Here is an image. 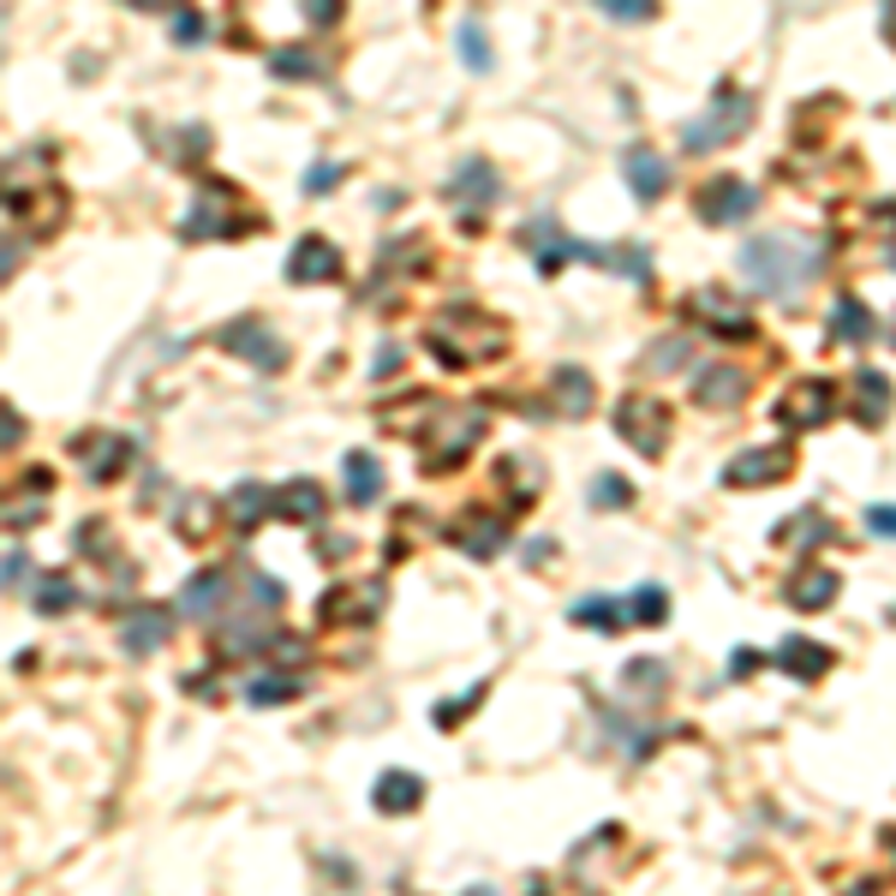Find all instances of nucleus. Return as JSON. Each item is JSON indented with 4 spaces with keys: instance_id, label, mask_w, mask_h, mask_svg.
<instances>
[{
    "instance_id": "nucleus-2",
    "label": "nucleus",
    "mask_w": 896,
    "mask_h": 896,
    "mask_svg": "<svg viewBox=\"0 0 896 896\" xmlns=\"http://www.w3.org/2000/svg\"><path fill=\"white\" fill-rule=\"evenodd\" d=\"M747 120H753V102L736 97V90H724V97H717L712 108H705L699 120H687V126H682V144H687V149L724 144V138H736V132L747 126Z\"/></svg>"
},
{
    "instance_id": "nucleus-13",
    "label": "nucleus",
    "mask_w": 896,
    "mask_h": 896,
    "mask_svg": "<svg viewBox=\"0 0 896 896\" xmlns=\"http://www.w3.org/2000/svg\"><path fill=\"white\" fill-rule=\"evenodd\" d=\"M377 496H383V467H377V455H347V502L371 508Z\"/></svg>"
},
{
    "instance_id": "nucleus-15",
    "label": "nucleus",
    "mask_w": 896,
    "mask_h": 896,
    "mask_svg": "<svg viewBox=\"0 0 896 896\" xmlns=\"http://www.w3.org/2000/svg\"><path fill=\"white\" fill-rule=\"evenodd\" d=\"M831 597H837V574H831V568H807V574H795V586H789L795 609H825Z\"/></svg>"
},
{
    "instance_id": "nucleus-10",
    "label": "nucleus",
    "mask_w": 896,
    "mask_h": 896,
    "mask_svg": "<svg viewBox=\"0 0 896 896\" xmlns=\"http://www.w3.org/2000/svg\"><path fill=\"white\" fill-rule=\"evenodd\" d=\"M777 663H783L789 675H800V682H819V675L831 670V651L813 646V640H783V646H777Z\"/></svg>"
},
{
    "instance_id": "nucleus-29",
    "label": "nucleus",
    "mask_w": 896,
    "mask_h": 896,
    "mask_svg": "<svg viewBox=\"0 0 896 896\" xmlns=\"http://www.w3.org/2000/svg\"><path fill=\"white\" fill-rule=\"evenodd\" d=\"M257 508H264V491H257V484H246V491L234 496V520H239V526H251V520H257Z\"/></svg>"
},
{
    "instance_id": "nucleus-32",
    "label": "nucleus",
    "mask_w": 896,
    "mask_h": 896,
    "mask_svg": "<svg viewBox=\"0 0 896 896\" xmlns=\"http://www.w3.org/2000/svg\"><path fill=\"white\" fill-rule=\"evenodd\" d=\"M293 694V682H251V699L257 705H276V699H288Z\"/></svg>"
},
{
    "instance_id": "nucleus-28",
    "label": "nucleus",
    "mask_w": 896,
    "mask_h": 896,
    "mask_svg": "<svg viewBox=\"0 0 896 896\" xmlns=\"http://www.w3.org/2000/svg\"><path fill=\"white\" fill-rule=\"evenodd\" d=\"M592 502L597 508H621V502H628V484H621L616 472H604V479L592 484Z\"/></svg>"
},
{
    "instance_id": "nucleus-23",
    "label": "nucleus",
    "mask_w": 896,
    "mask_h": 896,
    "mask_svg": "<svg viewBox=\"0 0 896 896\" xmlns=\"http://www.w3.org/2000/svg\"><path fill=\"white\" fill-rule=\"evenodd\" d=\"M777 533H783V545H825V538H831V520H825L819 508H807V514H795V520H783Z\"/></svg>"
},
{
    "instance_id": "nucleus-6",
    "label": "nucleus",
    "mask_w": 896,
    "mask_h": 896,
    "mask_svg": "<svg viewBox=\"0 0 896 896\" xmlns=\"http://www.w3.org/2000/svg\"><path fill=\"white\" fill-rule=\"evenodd\" d=\"M753 203H759L753 186L736 180V173H724V180H712V186L699 192V215H705L712 227H729V222H741V215H753Z\"/></svg>"
},
{
    "instance_id": "nucleus-20",
    "label": "nucleus",
    "mask_w": 896,
    "mask_h": 896,
    "mask_svg": "<svg viewBox=\"0 0 896 896\" xmlns=\"http://www.w3.org/2000/svg\"><path fill=\"white\" fill-rule=\"evenodd\" d=\"M222 592H227V580H222V574H198L192 586L180 592V609H186V616H210V609L222 604Z\"/></svg>"
},
{
    "instance_id": "nucleus-7",
    "label": "nucleus",
    "mask_w": 896,
    "mask_h": 896,
    "mask_svg": "<svg viewBox=\"0 0 896 896\" xmlns=\"http://www.w3.org/2000/svg\"><path fill=\"white\" fill-rule=\"evenodd\" d=\"M288 276L293 281H335L341 276V251L329 239H299V251L288 257Z\"/></svg>"
},
{
    "instance_id": "nucleus-1",
    "label": "nucleus",
    "mask_w": 896,
    "mask_h": 896,
    "mask_svg": "<svg viewBox=\"0 0 896 896\" xmlns=\"http://www.w3.org/2000/svg\"><path fill=\"white\" fill-rule=\"evenodd\" d=\"M741 276L771 299H795L813 276H819V246L789 239V234H759V239L741 246Z\"/></svg>"
},
{
    "instance_id": "nucleus-5",
    "label": "nucleus",
    "mask_w": 896,
    "mask_h": 896,
    "mask_svg": "<svg viewBox=\"0 0 896 896\" xmlns=\"http://www.w3.org/2000/svg\"><path fill=\"white\" fill-rule=\"evenodd\" d=\"M831 406H837V389L819 383V377H807V383H795L789 395L777 401V418L789 430H813V425H825V418H831Z\"/></svg>"
},
{
    "instance_id": "nucleus-12",
    "label": "nucleus",
    "mask_w": 896,
    "mask_h": 896,
    "mask_svg": "<svg viewBox=\"0 0 896 896\" xmlns=\"http://www.w3.org/2000/svg\"><path fill=\"white\" fill-rule=\"evenodd\" d=\"M885 413H891L885 371H861V377H854V418H861V425H878Z\"/></svg>"
},
{
    "instance_id": "nucleus-11",
    "label": "nucleus",
    "mask_w": 896,
    "mask_h": 896,
    "mask_svg": "<svg viewBox=\"0 0 896 896\" xmlns=\"http://www.w3.org/2000/svg\"><path fill=\"white\" fill-rule=\"evenodd\" d=\"M694 317L712 323L717 335H747V329H753V323H747V311H741V305H724V293H717V288H705V293L694 299Z\"/></svg>"
},
{
    "instance_id": "nucleus-8",
    "label": "nucleus",
    "mask_w": 896,
    "mask_h": 896,
    "mask_svg": "<svg viewBox=\"0 0 896 896\" xmlns=\"http://www.w3.org/2000/svg\"><path fill=\"white\" fill-rule=\"evenodd\" d=\"M222 347H227V352H246V359L269 365V371H281V365H288V352L276 347V335L257 329V323H234V329L222 335Z\"/></svg>"
},
{
    "instance_id": "nucleus-31",
    "label": "nucleus",
    "mask_w": 896,
    "mask_h": 896,
    "mask_svg": "<svg viewBox=\"0 0 896 896\" xmlns=\"http://www.w3.org/2000/svg\"><path fill=\"white\" fill-rule=\"evenodd\" d=\"M276 72H281V78H305L311 60H299V48H281V54H276Z\"/></svg>"
},
{
    "instance_id": "nucleus-33",
    "label": "nucleus",
    "mask_w": 896,
    "mask_h": 896,
    "mask_svg": "<svg viewBox=\"0 0 896 896\" xmlns=\"http://www.w3.org/2000/svg\"><path fill=\"white\" fill-rule=\"evenodd\" d=\"M604 12H609V19H646L651 7H640V0H609Z\"/></svg>"
},
{
    "instance_id": "nucleus-30",
    "label": "nucleus",
    "mask_w": 896,
    "mask_h": 896,
    "mask_svg": "<svg viewBox=\"0 0 896 896\" xmlns=\"http://www.w3.org/2000/svg\"><path fill=\"white\" fill-rule=\"evenodd\" d=\"M866 526H873L878 538H896V508H885V502H878V508H866Z\"/></svg>"
},
{
    "instance_id": "nucleus-25",
    "label": "nucleus",
    "mask_w": 896,
    "mask_h": 896,
    "mask_svg": "<svg viewBox=\"0 0 896 896\" xmlns=\"http://www.w3.org/2000/svg\"><path fill=\"white\" fill-rule=\"evenodd\" d=\"M281 514H293V520H317V514H323V496L311 491V484H293V491L281 496Z\"/></svg>"
},
{
    "instance_id": "nucleus-19",
    "label": "nucleus",
    "mask_w": 896,
    "mask_h": 896,
    "mask_svg": "<svg viewBox=\"0 0 896 896\" xmlns=\"http://www.w3.org/2000/svg\"><path fill=\"white\" fill-rule=\"evenodd\" d=\"M418 777H406V771H389L383 783H377V807L383 813H406V807H418Z\"/></svg>"
},
{
    "instance_id": "nucleus-27",
    "label": "nucleus",
    "mask_w": 896,
    "mask_h": 896,
    "mask_svg": "<svg viewBox=\"0 0 896 896\" xmlns=\"http://www.w3.org/2000/svg\"><path fill=\"white\" fill-rule=\"evenodd\" d=\"M460 48H467V66H472V72H484V66H491V54H484V31H479V24H460Z\"/></svg>"
},
{
    "instance_id": "nucleus-21",
    "label": "nucleus",
    "mask_w": 896,
    "mask_h": 896,
    "mask_svg": "<svg viewBox=\"0 0 896 896\" xmlns=\"http://www.w3.org/2000/svg\"><path fill=\"white\" fill-rule=\"evenodd\" d=\"M556 406H562L568 418L586 413V406H592V383H586V371H574V365H568V371H556Z\"/></svg>"
},
{
    "instance_id": "nucleus-26",
    "label": "nucleus",
    "mask_w": 896,
    "mask_h": 896,
    "mask_svg": "<svg viewBox=\"0 0 896 896\" xmlns=\"http://www.w3.org/2000/svg\"><path fill=\"white\" fill-rule=\"evenodd\" d=\"M663 609H670V597H663L658 586H640V592L628 597V616L634 621H663Z\"/></svg>"
},
{
    "instance_id": "nucleus-14",
    "label": "nucleus",
    "mask_w": 896,
    "mask_h": 896,
    "mask_svg": "<svg viewBox=\"0 0 896 896\" xmlns=\"http://www.w3.org/2000/svg\"><path fill=\"white\" fill-rule=\"evenodd\" d=\"M694 383H699V401H705V406H736V401L747 395L741 371H729V365H712V371L694 377Z\"/></svg>"
},
{
    "instance_id": "nucleus-16",
    "label": "nucleus",
    "mask_w": 896,
    "mask_h": 896,
    "mask_svg": "<svg viewBox=\"0 0 896 896\" xmlns=\"http://www.w3.org/2000/svg\"><path fill=\"white\" fill-rule=\"evenodd\" d=\"M831 335H837V341H866V335H873V311H866L861 305V299H837V305H831Z\"/></svg>"
},
{
    "instance_id": "nucleus-3",
    "label": "nucleus",
    "mask_w": 896,
    "mask_h": 896,
    "mask_svg": "<svg viewBox=\"0 0 896 896\" xmlns=\"http://www.w3.org/2000/svg\"><path fill=\"white\" fill-rule=\"evenodd\" d=\"M789 443H771V448H741L736 460L724 467V484H736V491H765V484H777L783 472H789Z\"/></svg>"
},
{
    "instance_id": "nucleus-18",
    "label": "nucleus",
    "mask_w": 896,
    "mask_h": 896,
    "mask_svg": "<svg viewBox=\"0 0 896 896\" xmlns=\"http://www.w3.org/2000/svg\"><path fill=\"white\" fill-rule=\"evenodd\" d=\"M161 640H168V609H138V616L126 621V651H156Z\"/></svg>"
},
{
    "instance_id": "nucleus-4",
    "label": "nucleus",
    "mask_w": 896,
    "mask_h": 896,
    "mask_svg": "<svg viewBox=\"0 0 896 896\" xmlns=\"http://www.w3.org/2000/svg\"><path fill=\"white\" fill-rule=\"evenodd\" d=\"M621 437H628L640 455H663V437H670V413H663V401H646V395H628L616 413Z\"/></svg>"
},
{
    "instance_id": "nucleus-17",
    "label": "nucleus",
    "mask_w": 896,
    "mask_h": 896,
    "mask_svg": "<svg viewBox=\"0 0 896 896\" xmlns=\"http://www.w3.org/2000/svg\"><path fill=\"white\" fill-rule=\"evenodd\" d=\"M628 186L640 198H658L663 186H670V168H663V156H651V149H628Z\"/></svg>"
},
{
    "instance_id": "nucleus-34",
    "label": "nucleus",
    "mask_w": 896,
    "mask_h": 896,
    "mask_svg": "<svg viewBox=\"0 0 896 896\" xmlns=\"http://www.w3.org/2000/svg\"><path fill=\"white\" fill-rule=\"evenodd\" d=\"M335 180H341V168H311L305 173V192H323V186H335Z\"/></svg>"
},
{
    "instance_id": "nucleus-35",
    "label": "nucleus",
    "mask_w": 896,
    "mask_h": 896,
    "mask_svg": "<svg viewBox=\"0 0 896 896\" xmlns=\"http://www.w3.org/2000/svg\"><path fill=\"white\" fill-rule=\"evenodd\" d=\"M7 574H12V586H31V562H24V556H19V550H12V556H7Z\"/></svg>"
},
{
    "instance_id": "nucleus-9",
    "label": "nucleus",
    "mask_w": 896,
    "mask_h": 896,
    "mask_svg": "<svg viewBox=\"0 0 896 896\" xmlns=\"http://www.w3.org/2000/svg\"><path fill=\"white\" fill-rule=\"evenodd\" d=\"M448 192H455L460 203H467V210H484V203H491L502 186H496V173L484 168V161H460L455 168V180H448Z\"/></svg>"
},
{
    "instance_id": "nucleus-22",
    "label": "nucleus",
    "mask_w": 896,
    "mask_h": 896,
    "mask_svg": "<svg viewBox=\"0 0 896 896\" xmlns=\"http://www.w3.org/2000/svg\"><path fill=\"white\" fill-rule=\"evenodd\" d=\"M574 621H586V628H597V634H621V604L616 597H580Z\"/></svg>"
},
{
    "instance_id": "nucleus-24",
    "label": "nucleus",
    "mask_w": 896,
    "mask_h": 896,
    "mask_svg": "<svg viewBox=\"0 0 896 896\" xmlns=\"http://www.w3.org/2000/svg\"><path fill=\"white\" fill-rule=\"evenodd\" d=\"M85 467H90V479H114V472L126 467V443H120V437H102V443H90Z\"/></svg>"
},
{
    "instance_id": "nucleus-37",
    "label": "nucleus",
    "mask_w": 896,
    "mask_h": 896,
    "mask_svg": "<svg viewBox=\"0 0 896 896\" xmlns=\"http://www.w3.org/2000/svg\"><path fill=\"white\" fill-rule=\"evenodd\" d=\"M891 621H896V604H891Z\"/></svg>"
},
{
    "instance_id": "nucleus-36",
    "label": "nucleus",
    "mask_w": 896,
    "mask_h": 896,
    "mask_svg": "<svg viewBox=\"0 0 896 896\" xmlns=\"http://www.w3.org/2000/svg\"><path fill=\"white\" fill-rule=\"evenodd\" d=\"M885 257H891V269H896V239H891V251H885Z\"/></svg>"
}]
</instances>
